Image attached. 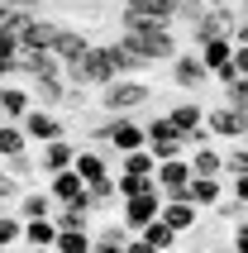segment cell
I'll list each match as a JSON object with an SVG mask.
<instances>
[{
	"instance_id": "38",
	"label": "cell",
	"mask_w": 248,
	"mask_h": 253,
	"mask_svg": "<svg viewBox=\"0 0 248 253\" xmlns=\"http://www.w3.org/2000/svg\"><path fill=\"white\" fill-rule=\"evenodd\" d=\"M167 253H186V249H167Z\"/></svg>"
},
{
	"instance_id": "31",
	"label": "cell",
	"mask_w": 248,
	"mask_h": 253,
	"mask_svg": "<svg viewBox=\"0 0 248 253\" xmlns=\"http://www.w3.org/2000/svg\"><path fill=\"white\" fill-rule=\"evenodd\" d=\"M220 91H224V100H229V105L248 110V77H234V82H224Z\"/></svg>"
},
{
	"instance_id": "8",
	"label": "cell",
	"mask_w": 248,
	"mask_h": 253,
	"mask_svg": "<svg viewBox=\"0 0 248 253\" xmlns=\"http://www.w3.org/2000/svg\"><path fill=\"white\" fill-rule=\"evenodd\" d=\"M206 82H215V72L201 62V53H177L172 57V86L177 91H201Z\"/></svg>"
},
{
	"instance_id": "6",
	"label": "cell",
	"mask_w": 248,
	"mask_h": 253,
	"mask_svg": "<svg viewBox=\"0 0 248 253\" xmlns=\"http://www.w3.org/2000/svg\"><path fill=\"white\" fill-rule=\"evenodd\" d=\"M43 186H48V191L57 196V206H82V211H91V186H86V177H82L77 168L43 177Z\"/></svg>"
},
{
	"instance_id": "16",
	"label": "cell",
	"mask_w": 248,
	"mask_h": 253,
	"mask_svg": "<svg viewBox=\"0 0 248 253\" xmlns=\"http://www.w3.org/2000/svg\"><path fill=\"white\" fill-rule=\"evenodd\" d=\"M77 172L86 177V186L100 182V177H110V172H115L110 148H77Z\"/></svg>"
},
{
	"instance_id": "7",
	"label": "cell",
	"mask_w": 248,
	"mask_h": 253,
	"mask_svg": "<svg viewBox=\"0 0 248 253\" xmlns=\"http://www.w3.org/2000/svg\"><path fill=\"white\" fill-rule=\"evenodd\" d=\"M138 148H148V129H143V120H134V115H115L110 153L124 158V153H138Z\"/></svg>"
},
{
	"instance_id": "13",
	"label": "cell",
	"mask_w": 248,
	"mask_h": 253,
	"mask_svg": "<svg viewBox=\"0 0 248 253\" xmlns=\"http://www.w3.org/2000/svg\"><path fill=\"white\" fill-rule=\"evenodd\" d=\"M163 220L177 229V234H191V229H201L206 211H201L196 201H163Z\"/></svg>"
},
{
	"instance_id": "12",
	"label": "cell",
	"mask_w": 248,
	"mask_h": 253,
	"mask_svg": "<svg viewBox=\"0 0 248 253\" xmlns=\"http://www.w3.org/2000/svg\"><path fill=\"white\" fill-rule=\"evenodd\" d=\"M14 211L24 215V220H43V215H57V196L48 186H24L19 201H14Z\"/></svg>"
},
{
	"instance_id": "28",
	"label": "cell",
	"mask_w": 248,
	"mask_h": 253,
	"mask_svg": "<svg viewBox=\"0 0 248 253\" xmlns=\"http://www.w3.org/2000/svg\"><path fill=\"white\" fill-rule=\"evenodd\" d=\"M120 172H138V177H153V172H158V153H153V148L124 153V158H120Z\"/></svg>"
},
{
	"instance_id": "10",
	"label": "cell",
	"mask_w": 248,
	"mask_h": 253,
	"mask_svg": "<svg viewBox=\"0 0 248 253\" xmlns=\"http://www.w3.org/2000/svg\"><path fill=\"white\" fill-rule=\"evenodd\" d=\"M77 168V143L72 139H53V143H39V172L53 177V172H67Z\"/></svg>"
},
{
	"instance_id": "37",
	"label": "cell",
	"mask_w": 248,
	"mask_h": 253,
	"mask_svg": "<svg viewBox=\"0 0 248 253\" xmlns=\"http://www.w3.org/2000/svg\"><path fill=\"white\" fill-rule=\"evenodd\" d=\"M29 253H57V249H29Z\"/></svg>"
},
{
	"instance_id": "9",
	"label": "cell",
	"mask_w": 248,
	"mask_h": 253,
	"mask_svg": "<svg viewBox=\"0 0 248 253\" xmlns=\"http://www.w3.org/2000/svg\"><path fill=\"white\" fill-rule=\"evenodd\" d=\"M158 215H163V191H143V196H129V201H120V220L129 229H143L148 225V220H158Z\"/></svg>"
},
{
	"instance_id": "19",
	"label": "cell",
	"mask_w": 248,
	"mask_h": 253,
	"mask_svg": "<svg viewBox=\"0 0 248 253\" xmlns=\"http://www.w3.org/2000/svg\"><path fill=\"white\" fill-rule=\"evenodd\" d=\"M206 110H210V105H201V100L191 96V100H177L167 115H172V120H177V129L191 139V134H201V129H206Z\"/></svg>"
},
{
	"instance_id": "21",
	"label": "cell",
	"mask_w": 248,
	"mask_h": 253,
	"mask_svg": "<svg viewBox=\"0 0 248 253\" xmlns=\"http://www.w3.org/2000/svg\"><path fill=\"white\" fill-rule=\"evenodd\" d=\"M57 253H91L96 249V229H82V225H67V229H57Z\"/></svg>"
},
{
	"instance_id": "5",
	"label": "cell",
	"mask_w": 248,
	"mask_h": 253,
	"mask_svg": "<svg viewBox=\"0 0 248 253\" xmlns=\"http://www.w3.org/2000/svg\"><path fill=\"white\" fill-rule=\"evenodd\" d=\"M191 158H167V163H158V172H153V182H158V191H163V201H186V186H191Z\"/></svg>"
},
{
	"instance_id": "18",
	"label": "cell",
	"mask_w": 248,
	"mask_h": 253,
	"mask_svg": "<svg viewBox=\"0 0 248 253\" xmlns=\"http://www.w3.org/2000/svg\"><path fill=\"white\" fill-rule=\"evenodd\" d=\"M24 153H34V143H29L24 125L5 120V125H0V163H14V158H24Z\"/></svg>"
},
{
	"instance_id": "25",
	"label": "cell",
	"mask_w": 248,
	"mask_h": 253,
	"mask_svg": "<svg viewBox=\"0 0 248 253\" xmlns=\"http://www.w3.org/2000/svg\"><path fill=\"white\" fill-rule=\"evenodd\" d=\"M115 191H120V201H129V196H143V191H158V182H153V177H138V172H120V168H115Z\"/></svg>"
},
{
	"instance_id": "2",
	"label": "cell",
	"mask_w": 248,
	"mask_h": 253,
	"mask_svg": "<svg viewBox=\"0 0 248 253\" xmlns=\"http://www.w3.org/2000/svg\"><path fill=\"white\" fill-rule=\"evenodd\" d=\"M96 105H100V115H138L153 105V86L143 77H115L110 86L96 91Z\"/></svg>"
},
{
	"instance_id": "23",
	"label": "cell",
	"mask_w": 248,
	"mask_h": 253,
	"mask_svg": "<svg viewBox=\"0 0 248 253\" xmlns=\"http://www.w3.org/2000/svg\"><path fill=\"white\" fill-rule=\"evenodd\" d=\"M186 0H124V14H153V19H177Z\"/></svg>"
},
{
	"instance_id": "34",
	"label": "cell",
	"mask_w": 248,
	"mask_h": 253,
	"mask_svg": "<svg viewBox=\"0 0 248 253\" xmlns=\"http://www.w3.org/2000/svg\"><path fill=\"white\" fill-rule=\"evenodd\" d=\"M124 253H158V249H153V244H148V239H143V234H134V239L124 244Z\"/></svg>"
},
{
	"instance_id": "27",
	"label": "cell",
	"mask_w": 248,
	"mask_h": 253,
	"mask_svg": "<svg viewBox=\"0 0 248 253\" xmlns=\"http://www.w3.org/2000/svg\"><path fill=\"white\" fill-rule=\"evenodd\" d=\"M143 129H148V143H172V139H181V129H177L172 115H153V120H143Z\"/></svg>"
},
{
	"instance_id": "32",
	"label": "cell",
	"mask_w": 248,
	"mask_h": 253,
	"mask_svg": "<svg viewBox=\"0 0 248 253\" xmlns=\"http://www.w3.org/2000/svg\"><path fill=\"white\" fill-rule=\"evenodd\" d=\"M224 182H229V196L248 206V172H239V177H224Z\"/></svg>"
},
{
	"instance_id": "36",
	"label": "cell",
	"mask_w": 248,
	"mask_h": 253,
	"mask_svg": "<svg viewBox=\"0 0 248 253\" xmlns=\"http://www.w3.org/2000/svg\"><path fill=\"white\" fill-rule=\"evenodd\" d=\"M234 43H248V19H239V29H234Z\"/></svg>"
},
{
	"instance_id": "4",
	"label": "cell",
	"mask_w": 248,
	"mask_h": 253,
	"mask_svg": "<svg viewBox=\"0 0 248 253\" xmlns=\"http://www.w3.org/2000/svg\"><path fill=\"white\" fill-rule=\"evenodd\" d=\"M19 125H24V134H29L34 148H39V143H53V139H67V120H62L53 105H34Z\"/></svg>"
},
{
	"instance_id": "3",
	"label": "cell",
	"mask_w": 248,
	"mask_h": 253,
	"mask_svg": "<svg viewBox=\"0 0 248 253\" xmlns=\"http://www.w3.org/2000/svg\"><path fill=\"white\" fill-rule=\"evenodd\" d=\"M206 129H210V139H220V143H244L248 139V110L220 100V105L206 110Z\"/></svg>"
},
{
	"instance_id": "24",
	"label": "cell",
	"mask_w": 248,
	"mask_h": 253,
	"mask_svg": "<svg viewBox=\"0 0 248 253\" xmlns=\"http://www.w3.org/2000/svg\"><path fill=\"white\" fill-rule=\"evenodd\" d=\"M138 234H143V239H148V244H153L158 253H167V249H181V234H177L172 225H167L163 215H158V220H148V225L138 229Z\"/></svg>"
},
{
	"instance_id": "20",
	"label": "cell",
	"mask_w": 248,
	"mask_h": 253,
	"mask_svg": "<svg viewBox=\"0 0 248 253\" xmlns=\"http://www.w3.org/2000/svg\"><path fill=\"white\" fill-rule=\"evenodd\" d=\"M53 53L62 57V62H77V57H86V53H91V43H86V34H82V29H67V24H57Z\"/></svg>"
},
{
	"instance_id": "33",
	"label": "cell",
	"mask_w": 248,
	"mask_h": 253,
	"mask_svg": "<svg viewBox=\"0 0 248 253\" xmlns=\"http://www.w3.org/2000/svg\"><path fill=\"white\" fill-rule=\"evenodd\" d=\"M229 253H248V220L234 225V234H229Z\"/></svg>"
},
{
	"instance_id": "29",
	"label": "cell",
	"mask_w": 248,
	"mask_h": 253,
	"mask_svg": "<svg viewBox=\"0 0 248 253\" xmlns=\"http://www.w3.org/2000/svg\"><path fill=\"white\" fill-rule=\"evenodd\" d=\"M248 172V143H229L224 148V177H239Z\"/></svg>"
},
{
	"instance_id": "35",
	"label": "cell",
	"mask_w": 248,
	"mask_h": 253,
	"mask_svg": "<svg viewBox=\"0 0 248 253\" xmlns=\"http://www.w3.org/2000/svg\"><path fill=\"white\" fill-rule=\"evenodd\" d=\"M234 67L239 77H248V43H234Z\"/></svg>"
},
{
	"instance_id": "30",
	"label": "cell",
	"mask_w": 248,
	"mask_h": 253,
	"mask_svg": "<svg viewBox=\"0 0 248 253\" xmlns=\"http://www.w3.org/2000/svg\"><path fill=\"white\" fill-rule=\"evenodd\" d=\"M215 215L229 220V225H244V220H248V206H244V201H234V196H224L220 206H215Z\"/></svg>"
},
{
	"instance_id": "15",
	"label": "cell",
	"mask_w": 248,
	"mask_h": 253,
	"mask_svg": "<svg viewBox=\"0 0 248 253\" xmlns=\"http://www.w3.org/2000/svg\"><path fill=\"white\" fill-rule=\"evenodd\" d=\"M191 172H196V177H224V148H220V139L196 143V148H191Z\"/></svg>"
},
{
	"instance_id": "17",
	"label": "cell",
	"mask_w": 248,
	"mask_h": 253,
	"mask_svg": "<svg viewBox=\"0 0 248 253\" xmlns=\"http://www.w3.org/2000/svg\"><path fill=\"white\" fill-rule=\"evenodd\" d=\"M196 53H201V62H206L210 72L229 67V62H234V34H215V39H206Z\"/></svg>"
},
{
	"instance_id": "39",
	"label": "cell",
	"mask_w": 248,
	"mask_h": 253,
	"mask_svg": "<svg viewBox=\"0 0 248 253\" xmlns=\"http://www.w3.org/2000/svg\"><path fill=\"white\" fill-rule=\"evenodd\" d=\"M0 125H5V110H0Z\"/></svg>"
},
{
	"instance_id": "11",
	"label": "cell",
	"mask_w": 248,
	"mask_h": 253,
	"mask_svg": "<svg viewBox=\"0 0 248 253\" xmlns=\"http://www.w3.org/2000/svg\"><path fill=\"white\" fill-rule=\"evenodd\" d=\"M34 105H39V96H34L24 82H5V86H0V110H5V120H14V125H19Z\"/></svg>"
},
{
	"instance_id": "14",
	"label": "cell",
	"mask_w": 248,
	"mask_h": 253,
	"mask_svg": "<svg viewBox=\"0 0 248 253\" xmlns=\"http://www.w3.org/2000/svg\"><path fill=\"white\" fill-rule=\"evenodd\" d=\"M224 196H229V182L224 177H191V186H186V201H196L201 211H215Z\"/></svg>"
},
{
	"instance_id": "1",
	"label": "cell",
	"mask_w": 248,
	"mask_h": 253,
	"mask_svg": "<svg viewBox=\"0 0 248 253\" xmlns=\"http://www.w3.org/2000/svg\"><path fill=\"white\" fill-rule=\"evenodd\" d=\"M120 19H124L120 43L129 53H138L143 62H172L181 53L177 34H172V19H153V14H120Z\"/></svg>"
},
{
	"instance_id": "26",
	"label": "cell",
	"mask_w": 248,
	"mask_h": 253,
	"mask_svg": "<svg viewBox=\"0 0 248 253\" xmlns=\"http://www.w3.org/2000/svg\"><path fill=\"white\" fill-rule=\"evenodd\" d=\"M14 244H24V215H19V211H5V215H0V253L14 249Z\"/></svg>"
},
{
	"instance_id": "40",
	"label": "cell",
	"mask_w": 248,
	"mask_h": 253,
	"mask_svg": "<svg viewBox=\"0 0 248 253\" xmlns=\"http://www.w3.org/2000/svg\"><path fill=\"white\" fill-rule=\"evenodd\" d=\"M0 86H5V77H0Z\"/></svg>"
},
{
	"instance_id": "22",
	"label": "cell",
	"mask_w": 248,
	"mask_h": 253,
	"mask_svg": "<svg viewBox=\"0 0 248 253\" xmlns=\"http://www.w3.org/2000/svg\"><path fill=\"white\" fill-rule=\"evenodd\" d=\"M57 244V220L43 215V220H24V249H53Z\"/></svg>"
}]
</instances>
